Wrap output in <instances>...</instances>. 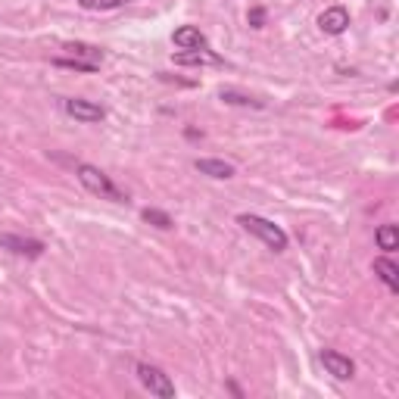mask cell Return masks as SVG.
Masks as SVG:
<instances>
[{
  "mask_svg": "<svg viewBox=\"0 0 399 399\" xmlns=\"http://www.w3.org/2000/svg\"><path fill=\"white\" fill-rule=\"evenodd\" d=\"M75 175H78V181H82L84 187L91 190V194L100 196V200H113V203H128V196H125L122 190L115 187L113 178H109L106 172H100L97 166L78 163V166H75Z\"/></svg>",
  "mask_w": 399,
  "mask_h": 399,
  "instance_id": "1",
  "label": "cell"
},
{
  "mask_svg": "<svg viewBox=\"0 0 399 399\" xmlns=\"http://www.w3.org/2000/svg\"><path fill=\"white\" fill-rule=\"evenodd\" d=\"M237 225L247 231V234H253V237H259L265 247H271L275 253H284L287 250V234H284V228H277L275 222H269V218H262V216H250V212H244V216H237Z\"/></svg>",
  "mask_w": 399,
  "mask_h": 399,
  "instance_id": "2",
  "label": "cell"
},
{
  "mask_svg": "<svg viewBox=\"0 0 399 399\" xmlns=\"http://www.w3.org/2000/svg\"><path fill=\"white\" fill-rule=\"evenodd\" d=\"M135 372H137V380H141L144 390H150L159 399H175V384H172V378L163 372V368L150 365V362H137Z\"/></svg>",
  "mask_w": 399,
  "mask_h": 399,
  "instance_id": "3",
  "label": "cell"
},
{
  "mask_svg": "<svg viewBox=\"0 0 399 399\" xmlns=\"http://www.w3.org/2000/svg\"><path fill=\"white\" fill-rule=\"evenodd\" d=\"M62 109H66V115H72L75 122H84V125H94V122H103V119H106V109L91 103V100H82V97L62 100Z\"/></svg>",
  "mask_w": 399,
  "mask_h": 399,
  "instance_id": "4",
  "label": "cell"
},
{
  "mask_svg": "<svg viewBox=\"0 0 399 399\" xmlns=\"http://www.w3.org/2000/svg\"><path fill=\"white\" fill-rule=\"evenodd\" d=\"M0 250H10L16 256H28V259L44 256L41 240H34V237H16V234H0Z\"/></svg>",
  "mask_w": 399,
  "mask_h": 399,
  "instance_id": "5",
  "label": "cell"
},
{
  "mask_svg": "<svg viewBox=\"0 0 399 399\" xmlns=\"http://www.w3.org/2000/svg\"><path fill=\"white\" fill-rule=\"evenodd\" d=\"M321 365L328 368V374H334L337 380H350L352 374H356V365H352V358L343 356V352L337 350H321Z\"/></svg>",
  "mask_w": 399,
  "mask_h": 399,
  "instance_id": "6",
  "label": "cell"
},
{
  "mask_svg": "<svg viewBox=\"0 0 399 399\" xmlns=\"http://www.w3.org/2000/svg\"><path fill=\"white\" fill-rule=\"evenodd\" d=\"M318 28L325 34H343L350 28V13L346 7H328L325 13L318 16Z\"/></svg>",
  "mask_w": 399,
  "mask_h": 399,
  "instance_id": "7",
  "label": "cell"
},
{
  "mask_svg": "<svg viewBox=\"0 0 399 399\" xmlns=\"http://www.w3.org/2000/svg\"><path fill=\"white\" fill-rule=\"evenodd\" d=\"M172 44H175L178 50H206V34L196 25H181L172 34Z\"/></svg>",
  "mask_w": 399,
  "mask_h": 399,
  "instance_id": "8",
  "label": "cell"
},
{
  "mask_svg": "<svg viewBox=\"0 0 399 399\" xmlns=\"http://www.w3.org/2000/svg\"><path fill=\"white\" fill-rule=\"evenodd\" d=\"M194 169L200 172V175L216 178V181H228V178H234V166L225 163V159H196Z\"/></svg>",
  "mask_w": 399,
  "mask_h": 399,
  "instance_id": "9",
  "label": "cell"
},
{
  "mask_svg": "<svg viewBox=\"0 0 399 399\" xmlns=\"http://www.w3.org/2000/svg\"><path fill=\"white\" fill-rule=\"evenodd\" d=\"M175 62L178 66H218L222 60L209 50H181V54H175Z\"/></svg>",
  "mask_w": 399,
  "mask_h": 399,
  "instance_id": "10",
  "label": "cell"
},
{
  "mask_svg": "<svg viewBox=\"0 0 399 399\" xmlns=\"http://www.w3.org/2000/svg\"><path fill=\"white\" fill-rule=\"evenodd\" d=\"M374 275H378L380 281H384V284L390 287V290H399V269H396V265H393L387 256L374 259Z\"/></svg>",
  "mask_w": 399,
  "mask_h": 399,
  "instance_id": "11",
  "label": "cell"
},
{
  "mask_svg": "<svg viewBox=\"0 0 399 399\" xmlns=\"http://www.w3.org/2000/svg\"><path fill=\"white\" fill-rule=\"evenodd\" d=\"M218 97H222L225 103H231V106H253V109L265 106L262 100H256V97H250V94H240V91H234V88H222V91H218Z\"/></svg>",
  "mask_w": 399,
  "mask_h": 399,
  "instance_id": "12",
  "label": "cell"
},
{
  "mask_svg": "<svg viewBox=\"0 0 399 399\" xmlns=\"http://www.w3.org/2000/svg\"><path fill=\"white\" fill-rule=\"evenodd\" d=\"M66 50L75 56V60H84V62H97L100 66L103 62V50L100 47H91V44H82V41H75V44H66Z\"/></svg>",
  "mask_w": 399,
  "mask_h": 399,
  "instance_id": "13",
  "label": "cell"
},
{
  "mask_svg": "<svg viewBox=\"0 0 399 399\" xmlns=\"http://www.w3.org/2000/svg\"><path fill=\"white\" fill-rule=\"evenodd\" d=\"M374 240H378V247L384 253H393L399 247V228L396 225H380L378 234H374Z\"/></svg>",
  "mask_w": 399,
  "mask_h": 399,
  "instance_id": "14",
  "label": "cell"
},
{
  "mask_svg": "<svg viewBox=\"0 0 399 399\" xmlns=\"http://www.w3.org/2000/svg\"><path fill=\"white\" fill-rule=\"evenodd\" d=\"M141 216H144V222H150V225H153V228H159V231H169V228H175V222H172V216H169V212H163V209H144Z\"/></svg>",
  "mask_w": 399,
  "mask_h": 399,
  "instance_id": "15",
  "label": "cell"
},
{
  "mask_svg": "<svg viewBox=\"0 0 399 399\" xmlns=\"http://www.w3.org/2000/svg\"><path fill=\"white\" fill-rule=\"evenodd\" d=\"M54 66L60 69H75V72H97V62H84V60H75V56H56Z\"/></svg>",
  "mask_w": 399,
  "mask_h": 399,
  "instance_id": "16",
  "label": "cell"
},
{
  "mask_svg": "<svg viewBox=\"0 0 399 399\" xmlns=\"http://www.w3.org/2000/svg\"><path fill=\"white\" fill-rule=\"evenodd\" d=\"M82 10H115V7H125L131 0H78Z\"/></svg>",
  "mask_w": 399,
  "mask_h": 399,
  "instance_id": "17",
  "label": "cell"
},
{
  "mask_svg": "<svg viewBox=\"0 0 399 399\" xmlns=\"http://www.w3.org/2000/svg\"><path fill=\"white\" fill-rule=\"evenodd\" d=\"M247 22H250L253 28H262V25H265V10H262V7H253L250 16H247Z\"/></svg>",
  "mask_w": 399,
  "mask_h": 399,
  "instance_id": "18",
  "label": "cell"
}]
</instances>
